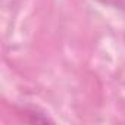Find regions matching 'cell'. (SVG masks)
<instances>
[{
  "label": "cell",
  "instance_id": "obj_1",
  "mask_svg": "<svg viewBox=\"0 0 125 125\" xmlns=\"http://www.w3.org/2000/svg\"><path fill=\"white\" fill-rule=\"evenodd\" d=\"M22 112H24V113H22L24 119L28 121V122H41V124H47V122L53 124V122H54L47 113L38 110L37 107H25Z\"/></svg>",
  "mask_w": 125,
  "mask_h": 125
}]
</instances>
